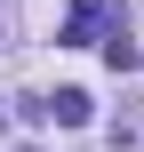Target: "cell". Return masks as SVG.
<instances>
[{
    "mask_svg": "<svg viewBox=\"0 0 144 152\" xmlns=\"http://www.w3.org/2000/svg\"><path fill=\"white\" fill-rule=\"evenodd\" d=\"M112 24H120V16H112V0H80V8L64 16V32H56V40H64V48H80V40H96V32H112Z\"/></svg>",
    "mask_w": 144,
    "mask_h": 152,
    "instance_id": "obj_1",
    "label": "cell"
},
{
    "mask_svg": "<svg viewBox=\"0 0 144 152\" xmlns=\"http://www.w3.org/2000/svg\"><path fill=\"white\" fill-rule=\"evenodd\" d=\"M88 112H96L88 88H56V96H48V120H56V128H88Z\"/></svg>",
    "mask_w": 144,
    "mask_h": 152,
    "instance_id": "obj_2",
    "label": "cell"
},
{
    "mask_svg": "<svg viewBox=\"0 0 144 152\" xmlns=\"http://www.w3.org/2000/svg\"><path fill=\"white\" fill-rule=\"evenodd\" d=\"M112 152H144V104H120V120H112Z\"/></svg>",
    "mask_w": 144,
    "mask_h": 152,
    "instance_id": "obj_3",
    "label": "cell"
},
{
    "mask_svg": "<svg viewBox=\"0 0 144 152\" xmlns=\"http://www.w3.org/2000/svg\"><path fill=\"white\" fill-rule=\"evenodd\" d=\"M104 64H112V72H136V64H144V48L128 40V24H112V40H104Z\"/></svg>",
    "mask_w": 144,
    "mask_h": 152,
    "instance_id": "obj_4",
    "label": "cell"
},
{
    "mask_svg": "<svg viewBox=\"0 0 144 152\" xmlns=\"http://www.w3.org/2000/svg\"><path fill=\"white\" fill-rule=\"evenodd\" d=\"M0 128H8V112H0Z\"/></svg>",
    "mask_w": 144,
    "mask_h": 152,
    "instance_id": "obj_5",
    "label": "cell"
}]
</instances>
